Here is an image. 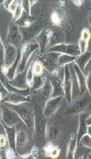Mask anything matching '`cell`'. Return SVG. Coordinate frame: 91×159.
<instances>
[{"label":"cell","mask_w":91,"mask_h":159,"mask_svg":"<svg viewBox=\"0 0 91 159\" xmlns=\"http://www.w3.org/2000/svg\"><path fill=\"white\" fill-rule=\"evenodd\" d=\"M63 88H64V92H65L64 97L67 103L70 104L72 102L73 78L68 65H66L65 66Z\"/></svg>","instance_id":"obj_13"},{"label":"cell","mask_w":91,"mask_h":159,"mask_svg":"<svg viewBox=\"0 0 91 159\" xmlns=\"http://www.w3.org/2000/svg\"><path fill=\"white\" fill-rule=\"evenodd\" d=\"M49 19L51 26L62 28L66 32V34L67 32L71 34L74 31V25L63 7L58 5L52 9L49 13Z\"/></svg>","instance_id":"obj_3"},{"label":"cell","mask_w":91,"mask_h":159,"mask_svg":"<svg viewBox=\"0 0 91 159\" xmlns=\"http://www.w3.org/2000/svg\"><path fill=\"white\" fill-rule=\"evenodd\" d=\"M28 68L24 71L16 74L14 78L11 80H8V83L13 87L19 89H27L29 88L27 82V73Z\"/></svg>","instance_id":"obj_18"},{"label":"cell","mask_w":91,"mask_h":159,"mask_svg":"<svg viewBox=\"0 0 91 159\" xmlns=\"http://www.w3.org/2000/svg\"><path fill=\"white\" fill-rule=\"evenodd\" d=\"M87 22H88V30H89L91 35V10H90L88 16H87ZM90 41H91V38H90Z\"/></svg>","instance_id":"obj_45"},{"label":"cell","mask_w":91,"mask_h":159,"mask_svg":"<svg viewBox=\"0 0 91 159\" xmlns=\"http://www.w3.org/2000/svg\"><path fill=\"white\" fill-rule=\"evenodd\" d=\"M78 146L77 135L75 133H72L70 135V140L67 146V151L66 158L68 159L74 158L75 152L77 150V147Z\"/></svg>","instance_id":"obj_28"},{"label":"cell","mask_w":91,"mask_h":159,"mask_svg":"<svg viewBox=\"0 0 91 159\" xmlns=\"http://www.w3.org/2000/svg\"><path fill=\"white\" fill-rule=\"evenodd\" d=\"M66 135L65 121L60 117H54L48 121L46 128L47 142H50L61 147Z\"/></svg>","instance_id":"obj_1"},{"label":"cell","mask_w":91,"mask_h":159,"mask_svg":"<svg viewBox=\"0 0 91 159\" xmlns=\"http://www.w3.org/2000/svg\"><path fill=\"white\" fill-rule=\"evenodd\" d=\"M78 146L91 150V137L88 134H84L80 139Z\"/></svg>","instance_id":"obj_34"},{"label":"cell","mask_w":91,"mask_h":159,"mask_svg":"<svg viewBox=\"0 0 91 159\" xmlns=\"http://www.w3.org/2000/svg\"><path fill=\"white\" fill-rule=\"evenodd\" d=\"M22 5L23 7V9L25 11H26L29 15H31V8L32 7L38 3V1H21Z\"/></svg>","instance_id":"obj_36"},{"label":"cell","mask_w":91,"mask_h":159,"mask_svg":"<svg viewBox=\"0 0 91 159\" xmlns=\"http://www.w3.org/2000/svg\"><path fill=\"white\" fill-rule=\"evenodd\" d=\"M39 147L36 145H34L32 149H31V155H32V158H38L39 155Z\"/></svg>","instance_id":"obj_43"},{"label":"cell","mask_w":91,"mask_h":159,"mask_svg":"<svg viewBox=\"0 0 91 159\" xmlns=\"http://www.w3.org/2000/svg\"><path fill=\"white\" fill-rule=\"evenodd\" d=\"M2 123L5 125L11 127L17 125L24 123L22 119L14 110L5 104L2 105Z\"/></svg>","instance_id":"obj_7"},{"label":"cell","mask_w":91,"mask_h":159,"mask_svg":"<svg viewBox=\"0 0 91 159\" xmlns=\"http://www.w3.org/2000/svg\"><path fill=\"white\" fill-rule=\"evenodd\" d=\"M77 57L73 56L68 54H61L58 59V65L61 68L62 67H65L66 65L70 63H74Z\"/></svg>","instance_id":"obj_33"},{"label":"cell","mask_w":91,"mask_h":159,"mask_svg":"<svg viewBox=\"0 0 91 159\" xmlns=\"http://www.w3.org/2000/svg\"><path fill=\"white\" fill-rule=\"evenodd\" d=\"M19 3V1H17V0H13V1H11L7 10L13 14L15 12V10L16 9Z\"/></svg>","instance_id":"obj_40"},{"label":"cell","mask_w":91,"mask_h":159,"mask_svg":"<svg viewBox=\"0 0 91 159\" xmlns=\"http://www.w3.org/2000/svg\"><path fill=\"white\" fill-rule=\"evenodd\" d=\"M63 96H59L57 97H51L46 102L43 112L45 117L51 118L54 116L61 106L63 100Z\"/></svg>","instance_id":"obj_11"},{"label":"cell","mask_w":91,"mask_h":159,"mask_svg":"<svg viewBox=\"0 0 91 159\" xmlns=\"http://www.w3.org/2000/svg\"><path fill=\"white\" fill-rule=\"evenodd\" d=\"M19 53V49L14 46L6 43L5 44L4 65L9 67L16 60Z\"/></svg>","instance_id":"obj_16"},{"label":"cell","mask_w":91,"mask_h":159,"mask_svg":"<svg viewBox=\"0 0 91 159\" xmlns=\"http://www.w3.org/2000/svg\"><path fill=\"white\" fill-rule=\"evenodd\" d=\"M23 11H24V9H23V7L22 5V2H21V1H19V5H18L16 9L15 10V12L12 14L11 22H15L17 20H19L20 18V16H22Z\"/></svg>","instance_id":"obj_35"},{"label":"cell","mask_w":91,"mask_h":159,"mask_svg":"<svg viewBox=\"0 0 91 159\" xmlns=\"http://www.w3.org/2000/svg\"></svg>","instance_id":"obj_50"},{"label":"cell","mask_w":91,"mask_h":159,"mask_svg":"<svg viewBox=\"0 0 91 159\" xmlns=\"http://www.w3.org/2000/svg\"><path fill=\"white\" fill-rule=\"evenodd\" d=\"M35 58L38 59L43 63L45 70L49 73V74L54 75H59V71L61 68L57 63H54L53 62L50 61L45 56L42 55H36Z\"/></svg>","instance_id":"obj_19"},{"label":"cell","mask_w":91,"mask_h":159,"mask_svg":"<svg viewBox=\"0 0 91 159\" xmlns=\"http://www.w3.org/2000/svg\"><path fill=\"white\" fill-rule=\"evenodd\" d=\"M5 157L8 159H13L17 158V152L11 147H8L5 150Z\"/></svg>","instance_id":"obj_38"},{"label":"cell","mask_w":91,"mask_h":159,"mask_svg":"<svg viewBox=\"0 0 91 159\" xmlns=\"http://www.w3.org/2000/svg\"><path fill=\"white\" fill-rule=\"evenodd\" d=\"M4 57H5V44L2 39H1V65H4Z\"/></svg>","instance_id":"obj_44"},{"label":"cell","mask_w":91,"mask_h":159,"mask_svg":"<svg viewBox=\"0 0 91 159\" xmlns=\"http://www.w3.org/2000/svg\"><path fill=\"white\" fill-rule=\"evenodd\" d=\"M91 112V98L88 91L79 95L75 100L69 104L65 111L66 115H77L84 112Z\"/></svg>","instance_id":"obj_5"},{"label":"cell","mask_w":91,"mask_h":159,"mask_svg":"<svg viewBox=\"0 0 91 159\" xmlns=\"http://www.w3.org/2000/svg\"><path fill=\"white\" fill-rule=\"evenodd\" d=\"M79 158H91V152L87 151L84 156L80 157Z\"/></svg>","instance_id":"obj_46"},{"label":"cell","mask_w":91,"mask_h":159,"mask_svg":"<svg viewBox=\"0 0 91 159\" xmlns=\"http://www.w3.org/2000/svg\"><path fill=\"white\" fill-rule=\"evenodd\" d=\"M48 52H57L61 54H68L78 57L81 54L79 48L74 44H60L49 48Z\"/></svg>","instance_id":"obj_12"},{"label":"cell","mask_w":91,"mask_h":159,"mask_svg":"<svg viewBox=\"0 0 91 159\" xmlns=\"http://www.w3.org/2000/svg\"><path fill=\"white\" fill-rule=\"evenodd\" d=\"M8 147H10V145L7 135L3 134H1V136H0V148L2 150H5Z\"/></svg>","instance_id":"obj_37"},{"label":"cell","mask_w":91,"mask_h":159,"mask_svg":"<svg viewBox=\"0 0 91 159\" xmlns=\"http://www.w3.org/2000/svg\"><path fill=\"white\" fill-rule=\"evenodd\" d=\"M87 134H88L91 137V125L87 126Z\"/></svg>","instance_id":"obj_49"},{"label":"cell","mask_w":91,"mask_h":159,"mask_svg":"<svg viewBox=\"0 0 91 159\" xmlns=\"http://www.w3.org/2000/svg\"><path fill=\"white\" fill-rule=\"evenodd\" d=\"M32 101V96H25L24 95L10 92L8 96L5 98L2 101V104L9 103L11 104H19L24 102H30Z\"/></svg>","instance_id":"obj_17"},{"label":"cell","mask_w":91,"mask_h":159,"mask_svg":"<svg viewBox=\"0 0 91 159\" xmlns=\"http://www.w3.org/2000/svg\"><path fill=\"white\" fill-rule=\"evenodd\" d=\"M35 112V121L33 129V136L35 145L43 148L47 143L46 140V117H44L43 111L40 109L38 104L34 106Z\"/></svg>","instance_id":"obj_2"},{"label":"cell","mask_w":91,"mask_h":159,"mask_svg":"<svg viewBox=\"0 0 91 159\" xmlns=\"http://www.w3.org/2000/svg\"><path fill=\"white\" fill-rule=\"evenodd\" d=\"M39 49V46L37 43H25L22 44L20 48L21 59L19 65V71L22 72L27 68V65L30 57L34 51Z\"/></svg>","instance_id":"obj_9"},{"label":"cell","mask_w":91,"mask_h":159,"mask_svg":"<svg viewBox=\"0 0 91 159\" xmlns=\"http://www.w3.org/2000/svg\"><path fill=\"white\" fill-rule=\"evenodd\" d=\"M8 94V90L5 87V85L2 83H1V101H2L5 98H6Z\"/></svg>","instance_id":"obj_41"},{"label":"cell","mask_w":91,"mask_h":159,"mask_svg":"<svg viewBox=\"0 0 91 159\" xmlns=\"http://www.w3.org/2000/svg\"><path fill=\"white\" fill-rule=\"evenodd\" d=\"M48 78V74L44 73L40 76H34L31 89L34 92H37L44 85Z\"/></svg>","instance_id":"obj_31"},{"label":"cell","mask_w":91,"mask_h":159,"mask_svg":"<svg viewBox=\"0 0 91 159\" xmlns=\"http://www.w3.org/2000/svg\"><path fill=\"white\" fill-rule=\"evenodd\" d=\"M52 30L50 27L43 29L35 37V41L39 46V52L38 55H42L48 52L49 49V40L51 35Z\"/></svg>","instance_id":"obj_10"},{"label":"cell","mask_w":91,"mask_h":159,"mask_svg":"<svg viewBox=\"0 0 91 159\" xmlns=\"http://www.w3.org/2000/svg\"><path fill=\"white\" fill-rule=\"evenodd\" d=\"M29 143V138L27 133L23 129H17L16 136V150L25 148Z\"/></svg>","instance_id":"obj_24"},{"label":"cell","mask_w":91,"mask_h":159,"mask_svg":"<svg viewBox=\"0 0 91 159\" xmlns=\"http://www.w3.org/2000/svg\"><path fill=\"white\" fill-rule=\"evenodd\" d=\"M91 59V51H87L86 52L79 56L75 60L74 63L79 66L82 72L84 73L85 68Z\"/></svg>","instance_id":"obj_29"},{"label":"cell","mask_w":91,"mask_h":159,"mask_svg":"<svg viewBox=\"0 0 91 159\" xmlns=\"http://www.w3.org/2000/svg\"><path fill=\"white\" fill-rule=\"evenodd\" d=\"M38 20V18L32 15H29L24 10L19 20H17L14 23L17 25H19L20 27H26L31 25L33 23L37 21Z\"/></svg>","instance_id":"obj_27"},{"label":"cell","mask_w":91,"mask_h":159,"mask_svg":"<svg viewBox=\"0 0 91 159\" xmlns=\"http://www.w3.org/2000/svg\"><path fill=\"white\" fill-rule=\"evenodd\" d=\"M46 25L44 20L40 17L38 20L31 25L26 27H20V30L22 35V44L29 43L31 40L35 38Z\"/></svg>","instance_id":"obj_6"},{"label":"cell","mask_w":91,"mask_h":159,"mask_svg":"<svg viewBox=\"0 0 91 159\" xmlns=\"http://www.w3.org/2000/svg\"><path fill=\"white\" fill-rule=\"evenodd\" d=\"M48 78L49 80L52 87V92L51 97H57L59 96H65L63 81L60 78L58 75H54L49 74L48 75Z\"/></svg>","instance_id":"obj_15"},{"label":"cell","mask_w":91,"mask_h":159,"mask_svg":"<svg viewBox=\"0 0 91 159\" xmlns=\"http://www.w3.org/2000/svg\"><path fill=\"white\" fill-rule=\"evenodd\" d=\"M6 106L14 110L19 115L23 123L29 129H34L35 121L34 107L29 102H24L19 104H11L4 103Z\"/></svg>","instance_id":"obj_4"},{"label":"cell","mask_w":91,"mask_h":159,"mask_svg":"<svg viewBox=\"0 0 91 159\" xmlns=\"http://www.w3.org/2000/svg\"><path fill=\"white\" fill-rule=\"evenodd\" d=\"M30 66L34 76H40L44 73L45 68L43 63L36 58L30 63Z\"/></svg>","instance_id":"obj_32"},{"label":"cell","mask_w":91,"mask_h":159,"mask_svg":"<svg viewBox=\"0 0 91 159\" xmlns=\"http://www.w3.org/2000/svg\"><path fill=\"white\" fill-rule=\"evenodd\" d=\"M51 35L49 40V48L60 44H64L66 41V32L61 27L51 26Z\"/></svg>","instance_id":"obj_14"},{"label":"cell","mask_w":91,"mask_h":159,"mask_svg":"<svg viewBox=\"0 0 91 159\" xmlns=\"http://www.w3.org/2000/svg\"><path fill=\"white\" fill-rule=\"evenodd\" d=\"M86 123L87 126L91 125V114H89V116L86 118Z\"/></svg>","instance_id":"obj_48"},{"label":"cell","mask_w":91,"mask_h":159,"mask_svg":"<svg viewBox=\"0 0 91 159\" xmlns=\"http://www.w3.org/2000/svg\"><path fill=\"white\" fill-rule=\"evenodd\" d=\"M88 112H84L79 114V127L77 133V143L79 145V142L82 137L87 134V125L86 123V118L89 116Z\"/></svg>","instance_id":"obj_25"},{"label":"cell","mask_w":91,"mask_h":159,"mask_svg":"<svg viewBox=\"0 0 91 159\" xmlns=\"http://www.w3.org/2000/svg\"><path fill=\"white\" fill-rule=\"evenodd\" d=\"M70 3H73V4H74V5H75L77 8H80L82 10H84L85 2L83 1V0H76V1H71V2H70Z\"/></svg>","instance_id":"obj_42"},{"label":"cell","mask_w":91,"mask_h":159,"mask_svg":"<svg viewBox=\"0 0 91 159\" xmlns=\"http://www.w3.org/2000/svg\"><path fill=\"white\" fill-rule=\"evenodd\" d=\"M90 33L87 28H84L81 32L80 37L79 39V48L80 53L82 54L87 51L89 43L90 41Z\"/></svg>","instance_id":"obj_22"},{"label":"cell","mask_w":91,"mask_h":159,"mask_svg":"<svg viewBox=\"0 0 91 159\" xmlns=\"http://www.w3.org/2000/svg\"><path fill=\"white\" fill-rule=\"evenodd\" d=\"M20 59H21V52H20V49H19V53H18V56L15 61L10 66L8 67V70L5 76L8 79V80H13L15 76L18 66H19V65H20Z\"/></svg>","instance_id":"obj_30"},{"label":"cell","mask_w":91,"mask_h":159,"mask_svg":"<svg viewBox=\"0 0 91 159\" xmlns=\"http://www.w3.org/2000/svg\"><path fill=\"white\" fill-rule=\"evenodd\" d=\"M11 1H4L2 2V3H3V5H4V7L6 10H8V8L9 7V5H10Z\"/></svg>","instance_id":"obj_47"},{"label":"cell","mask_w":91,"mask_h":159,"mask_svg":"<svg viewBox=\"0 0 91 159\" xmlns=\"http://www.w3.org/2000/svg\"><path fill=\"white\" fill-rule=\"evenodd\" d=\"M7 43L14 46L18 49L22 46V35L20 27L14 22H10L8 26Z\"/></svg>","instance_id":"obj_8"},{"label":"cell","mask_w":91,"mask_h":159,"mask_svg":"<svg viewBox=\"0 0 91 159\" xmlns=\"http://www.w3.org/2000/svg\"><path fill=\"white\" fill-rule=\"evenodd\" d=\"M73 66H74V69L75 70V73L77 79V82L79 84V95H81L87 91L86 84V76H85L84 72L81 71V70L74 62L73 63Z\"/></svg>","instance_id":"obj_20"},{"label":"cell","mask_w":91,"mask_h":159,"mask_svg":"<svg viewBox=\"0 0 91 159\" xmlns=\"http://www.w3.org/2000/svg\"><path fill=\"white\" fill-rule=\"evenodd\" d=\"M38 91H39L38 98L39 101H41V102H43L44 104H45L46 102L48 99L51 98V95L52 92V87L48 78H47L43 87Z\"/></svg>","instance_id":"obj_23"},{"label":"cell","mask_w":91,"mask_h":159,"mask_svg":"<svg viewBox=\"0 0 91 159\" xmlns=\"http://www.w3.org/2000/svg\"><path fill=\"white\" fill-rule=\"evenodd\" d=\"M42 150L44 156L51 157L52 158H56L60 153L61 147L52 143V142H48Z\"/></svg>","instance_id":"obj_21"},{"label":"cell","mask_w":91,"mask_h":159,"mask_svg":"<svg viewBox=\"0 0 91 159\" xmlns=\"http://www.w3.org/2000/svg\"><path fill=\"white\" fill-rule=\"evenodd\" d=\"M86 84H87V91L89 93V95L91 98V68H90L88 75L86 76Z\"/></svg>","instance_id":"obj_39"},{"label":"cell","mask_w":91,"mask_h":159,"mask_svg":"<svg viewBox=\"0 0 91 159\" xmlns=\"http://www.w3.org/2000/svg\"><path fill=\"white\" fill-rule=\"evenodd\" d=\"M3 128L5 129L6 135L8 140L10 147L13 148L14 150L16 151V131L17 129L15 126H8L5 125L4 123H2Z\"/></svg>","instance_id":"obj_26"}]
</instances>
